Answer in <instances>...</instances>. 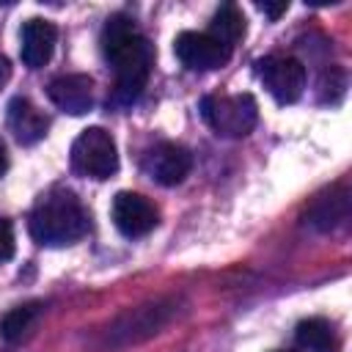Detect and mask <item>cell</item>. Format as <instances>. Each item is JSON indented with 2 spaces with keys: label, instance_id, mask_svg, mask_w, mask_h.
<instances>
[{
  "label": "cell",
  "instance_id": "1",
  "mask_svg": "<svg viewBox=\"0 0 352 352\" xmlns=\"http://www.w3.org/2000/svg\"><path fill=\"white\" fill-rule=\"evenodd\" d=\"M102 52L116 72L113 99L118 104H132L143 94V88L148 82L151 63H154L146 36L135 28V22L129 16L113 14L102 30Z\"/></svg>",
  "mask_w": 352,
  "mask_h": 352
},
{
  "label": "cell",
  "instance_id": "2",
  "mask_svg": "<svg viewBox=\"0 0 352 352\" xmlns=\"http://www.w3.org/2000/svg\"><path fill=\"white\" fill-rule=\"evenodd\" d=\"M30 236L38 245L60 248L82 239L88 234V212L80 198L69 190L47 192L30 212Z\"/></svg>",
  "mask_w": 352,
  "mask_h": 352
},
{
  "label": "cell",
  "instance_id": "3",
  "mask_svg": "<svg viewBox=\"0 0 352 352\" xmlns=\"http://www.w3.org/2000/svg\"><path fill=\"white\" fill-rule=\"evenodd\" d=\"M204 121L223 138H245L258 121V104L250 94L236 96H204L201 99Z\"/></svg>",
  "mask_w": 352,
  "mask_h": 352
},
{
  "label": "cell",
  "instance_id": "4",
  "mask_svg": "<svg viewBox=\"0 0 352 352\" xmlns=\"http://www.w3.org/2000/svg\"><path fill=\"white\" fill-rule=\"evenodd\" d=\"M72 168L88 179H110L118 170V148L107 129L88 126L72 143Z\"/></svg>",
  "mask_w": 352,
  "mask_h": 352
},
{
  "label": "cell",
  "instance_id": "5",
  "mask_svg": "<svg viewBox=\"0 0 352 352\" xmlns=\"http://www.w3.org/2000/svg\"><path fill=\"white\" fill-rule=\"evenodd\" d=\"M256 72L278 104H294L305 91V66L292 55H267L256 63Z\"/></svg>",
  "mask_w": 352,
  "mask_h": 352
},
{
  "label": "cell",
  "instance_id": "6",
  "mask_svg": "<svg viewBox=\"0 0 352 352\" xmlns=\"http://www.w3.org/2000/svg\"><path fill=\"white\" fill-rule=\"evenodd\" d=\"M173 52L182 60V66H187L190 72H212L226 66L231 58V47H226L209 33H195V30L179 33L173 41Z\"/></svg>",
  "mask_w": 352,
  "mask_h": 352
},
{
  "label": "cell",
  "instance_id": "7",
  "mask_svg": "<svg viewBox=\"0 0 352 352\" xmlns=\"http://www.w3.org/2000/svg\"><path fill=\"white\" fill-rule=\"evenodd\" d=\"M110 214H113L116 228H118L124 236H129V239L146 236L148 231H154V226H157V220H160L157 206H154L146 195L129 192V190H121V192L113 198Z\"/></svg>",
  "mask_w": 352,
  "mask_h": 352
},
{
  "label": "cell",
  "instance_id": "8",
  "mask_svg": "<svg viewBox=\"0 0 352 352\" xmlns=\"http://www.w3.org/2000/svg\"><path fill=\"white\" fill-rule=\"evenodd\" d=\"M143 168L157 184L176 187L187 179V173L192 168V154L179 143H160L146 154Z\"/></svg>",
  "mask_w": 352,
  "mask_h": 352
},
{
  "label": "cell",
  "instance_id": "9",
  "mask_svg": "<svg viewBox=\"0 0 352 352\" xmlns=\"http://www.w3.org/2000/svg\"><path fill=\"white\" fill-rule=\"evenodd\" d=\"M94 77L88 74H60L47 85L50 102L69 113V116H85L94 110Z\"/></svg>",
  "mask_w": 352,
  "mask_h": 352
},
{
  "label": "cell",
  "instance_id": "10",
  "mask_svg": "<svg viewBox=\"0 0 352 352\" xmlns=\"http://www.w3.org/2000/svg\"><path fill=\"white\" fill-rule=\"evenodd\" d=\"M19 55H22V63L28 69H41L50 63L52 52H55V44H58V28L50 22V19H28L22 25V33H19Z\"/></svg>",
  "mask_w": 352,
  "mask_h": 352
},
{
  "label": "cell",
  "instance_id": "11",
  "mask_svg": "<svg viewBox=\"0 0 352 352\" xmlns=\"http://www.w3.org/2000/svg\"><path fill=\"white\" fill-rule=\"evenodd\" d=\"M47 116L28 99V96H14L8 102V129L22 146H33L47 135Z\"/></svg>",
  "mask_w": 352,
  "mask_h": 352
},
{
  "label": "cell",
  "instance_id": "12",
  "mask_svg": "<svg viewBox=\"0 0 352 352\" xmlns=\"http://www.w3.org/2000/svg\"><path fill=\"white\" fill-rule=\"evenodd\" d=\"M294 338L302 349L308 352H338V338H336V330L327 319L322 316H311V319H302L294 330Z\"/></svg>",
  "mask_w": 352,
  "mask_h": 352
},
{
  "label": "cell",
  "instance_id": "13",
  "mask_svg": "<svg viewBox=\"0 0 352 352\" xmlns=\"http://www.w3.org/2000/svg\"><path fill=\"white\" fill-rule=\"evenodd\" d=\"M41 316V302H25L11 308L3 319H0V336L8 344H19L22 338H28V333L33 330V324Z\"/></svg>",
  "mask_w": 352,
  "mask_h": 352
},
{
  "label": "cell",
  "instance_id": "14",
  "mask_svg": "<svg viewBox=\"0 0 352 352\" xmlns=\"http://www.w3.org/2000/svg\"><path fill=\"white\" fill-rule=\"evenodd\" d=\"M209 36H214L217 41H223L226 47H234L242 36H245V16L236 6L226 3L217 8V14L212 16V25H209Z\"/></svg>",
  "mask_w": 352,
  "mask_h": 352
},
{
  "label": "cell",
  "instance_id": "15",
  "mask_svg": "<svg viewBox=\"0 0 352 352\" xmlns=\"http://www.w3.org/2000/svg\"><path fill=\"white\" fill-rule=\"evenodd\" d=\"M346 209H349V198H346V192H333L330 198H319L316 204H314V209H311V223L316 226V228H322V231H327V228H333L336 223H341L344 217H346Z\"/></svg>",
  "mask_w": 352,
  "mask_h": 352
},
{
  "label": "cell",
  "instance_id": "16",
  "mask_svg": "<svg viewBox=\"0 0 352 352\" xmlns=\"http://www.w3.org/2000/svg\"><path fill=\"white\" fill-rule=\"evenodd\" d=\"M14 248H16V242H14V226H11V220L0 217V264L14 256Z\"/></svg>",
  "mask_w": 352,
  "mask_h": 352
},
{
  "label": "cell",
  "instance_id": "17",
  "mask_svg": "<svg viewBox=\"0 0 352 352\" xmlns=\"http://www.w3.org/2000/svg\"><path fill=\"white\" fill-rule=\"evenodd\" d=\"M256 8H258L261 14H267L270 19H280V14H286L289 3H286V0H283V3H256Z\"/></svg>",
  "mask_w": 352,
  "mask_h": 352
},
{
  "label": "cell",
  "instance_id": "18",
  "mask_svg": "<svg viewBox=\"0 0 352 352\" xmlns=\"http://www.w3.org/2000/svg\"><path fill=\"white\" fill-rule=\"evenodd\" d=\"M8 80H11V60L6 55H0V88H6Z\"/></svg>",
  "mask_w": 352,
  "mask_h": 352
},
{
  "label": "cell",
  "instance_id": "19",
  "mask_svg": "<svg viewBox=\"0 0 352 352\" xmlns=\"http://www.w3.org/2000/svg\"><path fill=\"white\" fill-rule=\"evenodd\" d=\"M8 170V151H6V146H3V140H0V176Z\"/></svg>",
  "mask_w": 352,
  "mask_h": 352
},
{
  "label": "cell",
  "instance_id": "20",
  "mask_svg": "<svg viewBox=\"0 0 352 352\" xmlns=\"http://www.w3.org/2000/svg\"><path fill=\"white\" fill-rule=\"evenodd\" d=\"M275 352H289V349H275Z\"/></svg>",
  "mask_w": 352,
  "mask_h": 352
}]
</instances>
